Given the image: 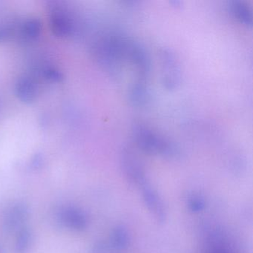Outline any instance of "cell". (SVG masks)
I'll return each mask as SVG.
<instances>
[{"instance_id": "1", "label": "cell", "mask_w": 253, "mask_h": 253, "mask_svg": "<svg viewBox=\"0 0 253 253\" xmlns=\"http://www.w3.org/2000/svg\"><path fill=\"white\" fill-rule=\"evenodd\" d=\"M132 131L136 143L144 152L169 159L180 156V148L174 142L157 134L145 124H134Z\"/></svg>"}, {"instance_id": "2", "label": "cell", "mask_w": 253, "mask_h": 253, "mask_svg": "<svg viewBox=\"0 0 253 253\" xmlns=\"http://www.w3.org/2000/svg\"><path fill=\"white\" fill-rule=\"evenodd\" d=\"M162 64V84L168 91L178 88L181 81L180 63L175 54L168 48L160 51Z\"/></svg>"}, {"instance_id": "3", "label": "cell", "mask_w": 253, "mask_h": 253, "mask_svg": "<svg viewBox=\"0 0 253 253\" xmlns=\"http://www.w3.org/2000/svg\"><path fill=\"white\" fill-rule=\"evenodd\" d=\"M121 168L129 181L135 184H146V171L138 156L129 146L121 149L120 155Z\"/></svg>"}, {"instance_id": "4", "label": "cell", "mask_w": 253, "mask_h": 253, "mask_svg": "<svg viewBox=\"0 0 253 253\" xmlns=\"http://www.w3.org/2000/svg\"><path fill=\"white\" fill-rule=\"evenodd\" d=\"M143 201L154 218L158 223H164L167 219V210L161 197L149 185L142 186Z\"/></svg>"}, {"instance_id": "5", "label": "cell", "mask_w": 253, "mask_h": 253, "mask_svg": "<svg viewBox=\"0 0 253 253\" xmlns=\"http://www.w3.org/2000/svg\"><path fill=\"white\" fill-rule=\"evenodd\" d=\"M29 208L25 203L14 204L9 210L4 220V229L8 233L20 230L23 223L27 220Z\"/></svg>"}, {"instance_id": "6", "label": "cell", "mask_w": 253, "mask_h": 253, "mask_svg": "<svg viewBox=\"0 0 253 253\" xmlns=\"http://www.w3.org/2000/svg\"><path fill=\"white\" fill-rule=\"evenodd\" d=\"M58 219L62 224L74 230H84L88 226V218L85 213L75 207H66L60 210Z\"/></svg>"}, {"instance_id": "7", "label": "cell", "mask_w": 253, "mask_h": 253, "mask_svg": "<svg viewBox=\"0 0 253 253\" xmlns=\"http://www.w3.org/2000/svg\"><path fill=\"white\" fill-rule=\"evenodd\" d=\"M206 243V253H238L236 247L221 231H213Z\"/></svg>"}, {"instance_id": "8", "label": "cell", "mask_w": 253, "mask_h": 253, "mask_svg": "<svg viewBox=\"0 0 253 253\" xmlns=\"http://www.w3.org/2000/svg\"><path fill=\"white\" fill-rule=\"evenodd\" d=\"M15 93L20 101L29 104L36 100L38 88L35 81L29 77H20L16 82Z\"/></svg>"}, {"instance_id": "9", "label": "cell", "mask_w": 253, "mask_h": 253, "mask_svg": "<svg viewBox=\"0 0 253 253\" xmlns=\"http://www.w3.org/2000/svg\"><path fill=\"white\" fill-rule=\"evenodd\" d=\"M51 27L54 35L66 37L72 32V23L67 15L59 8L53 9L50 16Z\"/></svg>"}, {"instance_id": "10", "label": "cell", "mask_w": 253, "mask_h": 253, "mask_svg": "<svg viewBox=\"0 0 253 253\" xmlns=\"http://www.w3.org/2000/svg\"><path fill=\"white\" fill-rule=\"evenodd\" d=\"M229 11L240 23L247 26H253V15L251 10L244 2L232 1L229 3Z\"/></svg>"}, {"instance_id": "11", "label": "cell", "mask_w": 253, "mask_h": 253, "mask_svg": "<svg viewBox=\"0 0 253 253\" xmlns=\"http://www.w3.org/2000/svg\"><path fill=\"white\" fill-rule=\"evenodd\" d=\"M130 244V236L128 231L122 226L115 227L110 237V244L115 250H124L128 248Z\"/></svg>"}, {"instance_id": "12", "label": "cell", "mask_w": 253, "mask_h": 253, "mask_svg": "<svg viewBox=\"0 0 253 253\" xmlns=\"http://www.w3.org/2000/svg\"><path fill=\"white\" fill-rule=\"evenodd\" d=\"M32 230L28 227H23L18 231L15 243V251L17 253H26L32 245Z\"/></svg>"}, {"instance_id": "13", "label": "cell", "mask_w": 253, "mask_h": 253, "mask_svg": "<svg viewBox=\"0 0 253 253\" xmlns=\"http://www.w3.org/2000/svg\"><path fill=\"white\" fill-rule=\"evenodd\" d=\"M41 28L42 26L38 19H29L24 22L22 27L23 37L29 41H35L41 35Z\"/></svg>"}, {"instance_id": "14", "label": "cell", "mask_w": 253, "mask_h": 253, "mask_svg": "<svg viewBox=\"0 0 253 253\" xmlns=\"http://www.w3.org/2000/svg\"><path fill=\"white\" fill-rule=\"evenodd\" d=\"M187 206L192 213L201 212L205 209V199L201 194H192L188 197Z\"/></svg>"}, {"instance_id": "15", "label": "cell", "mask_w": 253, "mask_h": 253, "mask_svg": "<svg viewBox=\"0 0 253 253\" xmlns=\"http://www.w3.org/2000/svg\"><path fill=\"white\" fill-rule=\"evenodd\" d=\"M45 75L48 79L54 82H60L63 78L61 72L54 69H48L45 70Z\"/></svg>"}, {"instance_id": "16", "label": "cell", "mask_w": 253, "mask_h": 253, "mask_svg": "<svg viewBox=\"0 0 253 253\" xmlns=\"http://www.w3.org/2000/svg\"><path fill=\"white\" fill-rule=\"evenodd\" d=\"M44 160L43 157L41 154H36L35 156L32 158V167L35 169H38L42 167V164H43Z\"/></svg>"}, {"instance_id": "17", "label": "cell", "mask_w": 253, "mask_h": 253, "mask_svg": "<svg viewBox=\"0 0 253 253\" xmlns=\"http://www.w3.org/2000/svg\"><path fill=\"white\" fill-rule=\"evenodd\" d=\"M8 36H9V32H8V29L0 27V42L6 41Z\"/></svg>"}, {"instance_id": "18", "label": "cell", "mask_w": 253, "mask_h": 253, "mask_svg": "<svg viewBox=\"0 0 253 253\" xmlns=\"http://www.w3.org/2000/svg\"><path fill=\"white\" fill-rule=\"evenodd\" d=\"M0 253H5V251L1 246H0Z\"/></svg>"}]
</instances>
